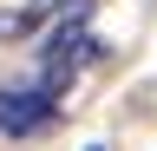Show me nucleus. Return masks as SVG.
<instances>
[{
  "mask_svg": "<svg viewBox=\"0 0 157 151\" xmlns=\"http://www.w3.org/2000/svg\"><path fill=\"white\" fill-rule=\"evenodd\" d=\"M92 151H98V145H92Z\"/></svg>",
  "mask_w": 157,
  "mask_h": 151,
  "instance_id": "obj_2",
  "label": "nucleus"
},
{
  "mask_svg": "<svg viewBox=\"0 0 157 151\" xmlns=\"http://www.w3.org/2000/svg\"><path fill=\"white\" fill-rule=\"evenodd\" d=\"M92 0H26L20 13H0V40H26L39 26H59V20H78Z\"/></svg>",
  "mask_w": 157,
  "mask_h": 151,
  "instance_id": "obj_1",
  "label": "nucleus"
}]
</instances>
